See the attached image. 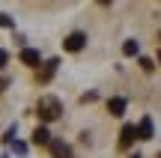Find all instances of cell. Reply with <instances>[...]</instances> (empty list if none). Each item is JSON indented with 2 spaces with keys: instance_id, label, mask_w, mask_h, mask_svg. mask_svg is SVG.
I'll list each match as a JSON object with an SVG mask.
<instances>
[{
  "instance_id": "cell-14",
  "label": "cell",
  "mask_w": 161,
  "mask_h": 158,
  "mask_svg": "<svg viewBox=\"0 0 161 158\" xmlns=\"http://www.w3.org/2000/svg\"><path fill=\"white\" fill-rule=\"evenodd\" d=\"M98 3H102V6H108V3H110V0H98Z\"/></svg>"
},
{
  "instance_id": "cell-6",
  "label": "cell",
  "mask_w": 161,
  "mask_h": 158,
  "mask_svg": "<svg viewBox=\"0 0 161 158\" xmlns=\"http://www.w3.org/2000/svg\"><path fill=\"white\" fill-rule=\"evenodd\" d=\"M125 107H128V101L122 99V95H114V99L108 101V113H110V117H122Z\"/></svg>"
},
{
  "instance_id": "cell-18",
  "label": "cell",
  "mask_w": 161,
  "mask_h": 158,
  "mask_svg": "<svg viewBox=\"0 0 161 158\" xmlns=\"http://www.w3.org/2000/svg\"><path fill=\"white\" fill-rule=\"evenodd\" d=\"M158 158H161V155H158Z\"/></svg>"
},
{
  "instance_id": "cell-16",
  "label": "cell",
  "mask_w": 161,
  "mask_h": 158,
  "mask_svg": "<svg viewBox=\"0 0 161 158\" xmlns=\"http://www.w3.org/2000/svg\"><path fill=\"white\" fill-rule=\"evenodd\" d=\"M158 42H161V33H158Z\"/></svg>"
},
{
  "instance_id": "cell-17",
  "label": "cell",
  "mask_w": 161,
  "mask_h": 158,
  "mask_svg": "<svg viewBox=\"0 0 161 158\" xmlns=\"http://www.w3.org/2000/svg\"><path fill=\"white\" fill-rule=\"evenodd\" d=\"M131 158H140V155H131Z\"/></svg>"
},
{
  "instance_id": "cell-3",
  "label": "cell",
  "mask_w": 161,
  "mask_h": 158,
  "mask_svg": "<svg viewBox=\"0 0 161 158\" xmlns=\"http://www.w3.org/2000/svg\"><path fill=\"white\" fill-rule=\"evenodd\" d=\"M134 137H140V134H137V125H134V123L122 125V131H119V149H128V146L134 143Z\"/></svg>"
},
{
  "instance_id": "cell-1",
  "label": "cell",
  "mask_w": 161,
  "mask_h": 158,
  "mask_svg": "<svg viewBox=\"0 0 161 158\" xmlns=\"http://www.w3.org/2000/svg\"><path fill=\"white\" fill-rule=\"evenodd\" d=\"M36 113H39L42 123H54V119L63 117V107H60V101L54 99V95H45V99H39V105H36Z\"/></svg>"
},
{
  "instance_id": "cell-9",
  "label": "cell",
  "mask_w": 161,
  "mask_h": 158,
  "mask_svg": "<svg viewBox=\"0 0 161 158\" xmlns=\"http://www.w3.org/2000/svg\"><path fill=\"white\" fill-rule=\"evenodd\" d=\"M137 134H140V140H149V137H152V119L149 117H143L137 123Z\"/></svg>"
},
{
  "instance_id": "cell-5",
  "label": "cell",
  "mask_w": 161,
  "mask_h": 158,
  "mask_svg": "<svg viewBox=\"0 0 161 158\" xmlns=\"http://www.w3.org/2000/svg\"><path fill=\"white\" fill-rule=\"evenodd\" d=\"M48 149H51V158H72V146L66 140H51Z\"/></svg>"
},
{
  "instance_id": "cell-2",
  "label": "cell",
  "mask_w": 161,
  "mask_h": 158,
  "mask_svg": "<svg viewBox=\"0 0 161 158\" xmlns=\"http://www.w3.org/2000/svg\"><path fill=\"white\" fill-rule=\"evenodd\" d=\"M18 60H21L24 66H30V69H39V66H42V54L36 51V48H21Z\"/></svg>"
},
{
  "instance_id": "cell-12",
  "label": "cell",
  "mask_w": 161,
  "mask_h": 158,
  "mask_svg": "<svg viewBox=\"0 0 161 158\" xmlns=\"http://www.w3.org/2000/svg\"><path fill=\"white\" fill-rule=\"evenodd\" d=\"M6 63H9V54H6L3 48H0V69H6Z\"/></svg>"
},
{
  "instance_id": "cell-10",
  "label": "cell",
  "mask_w": 161,
  "mask_h": 158,
  "mask_svg": "<svg viewBox=\"0 0 161 158\" xmlns=\"http://www.w3.org/2000/svg\"><path fill=\"white\" fill-rule=\"evenodd\" d=\"M122 54H125V57H137V54H140V45H137V39H128L125 45H122Z\"/></svg>"
},
{
  "instance_id": "cell-11",
  "label": "cell",
  "mask_w": 161,
  "mask_h": 158,
  "mask_svg": "<svg viewBox=\"0 0 161 158\" xmlns=\"http://www.w3.org/2000/svg\"><path fill=\"white\" fill-rule=\"evenodd\" d=\"M140 69H143V72H152V69H155V63H152L149 57H140Z\"/></svg>"
},
{
  "instance_id": "cell-8",
  "label": "cell",
  "mask_w": 161,
  "mask_h": 158,
  "mask_svg": "<svg viewBox=\"0 0 161 158\" xmlns=\"http://www.w3.org/2000/svg\"><path fill=\"white\" fill-rule=\"evenodd\" d=\"M33 143L36 146H48V143H51V131H48L45 125H39V128L33 131Z\"/></svg>"
},
{
  "instance_id": "cell-13",
  "label": "cell",
  "mask_w": 161,
  "mask_h": 158,
  "mask_svg": "<svg viewBox=\"0 0 161 158\" xmlns=\"http://www.w3.org/2000/svg\"><path fill=\"white\" fill-rule=\"evenodd\" d=\"M6 87H9V81H6V78H0V93H3Z\"/></svg>"
},
{
  "instance_id": "cell-15",
  "label": "cell",
  "mask_w": 161,
  "mask_h": 158,
  "mask_svg": "<svg viewBox=\"0 0 161 158\" xmlns=\"http://www.w3.org/2000/svg\"><path fill=\"white\" fill-rule=\"evenodd\" d=\"M158 63H161V51H158Z\"/></svg>"
},
{
  "instance_id": "cell-4",
  "label": "cell",
  "mask_w": 161,
  "mask_h": 158,
  "mask_svg": "<svg viewBox=\"0 0 161 158\" xmlns=\"http://www.w3.org/2000/svg\"><path fill=\"white\" fill-rule=\"evenodd\" d=\"M84 45H86V36H84V33H69V36L63 39V48H66V51H72V54H78Z\"/></svg>"
},
{
  "instance_id": "cell-7",
  "label": "cell",
  "mask_w": 161,
  "mask_h": 158,
  "mask_svg": "<svg viewBox=\"0 0 161 158\" xmlns=\"http://www.w3.org/2000/svg\"><path fill=\"white\" fill-rule=\"evenodd\" d=\"M60 60H48V63H42V72H39V84H48L54 78V72H57Z\"/></svg>"
}]
</instances>
